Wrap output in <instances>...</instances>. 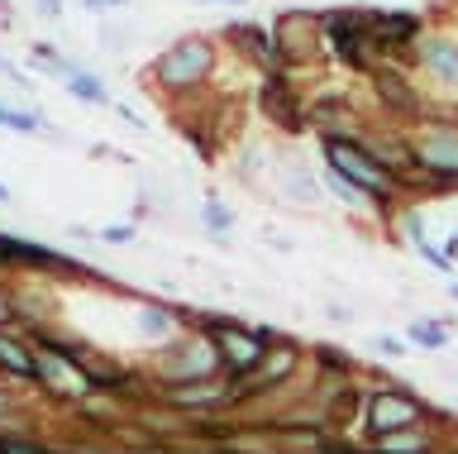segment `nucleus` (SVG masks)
Listing matches in <instances>:
<instances>
[{"mask_svg": "<svg viewBox=\"0 0 458 454\" xmlns=\"http://www.w3.org/2000/svg\"><path fill=\"white\" fill-rule=\"evenodd\" d=\"M325 163L335 167V173H344L349 182H358L372 201H377V210L392 206V196H401V177L392 163H382L377 153H372L368 144H358L353 134H325Z\"/></svg>", "mask_w": 458, "mask_h": 454, "instance_id": "1", "label": "nucleus"}, {"mask_svg": "<svg viewBox=\"0 0 458 454\" xmlns=\"http://www.w3.org/2000/svg\"><path fill=\"white\" fill-rule=\"evenodd\" d=\"M215 44L206 34H186L177 39L163 58L153 63V81H157V91H167V96H182V91H196L200 81H210L215 77Z\"/></svg>", "mask_w": 458, "mask_h": 454, "instance_id": "2", "label": "nucleus"}, {"mask_svg": "<svg viewBox=\"0 0 458 454\" xmlns=\"http://www.w3.org/2000/svg\"><path fill=\"white\" fill-rule=\"evenodd\" d=\"M406 149H411V167H420L435 187H458V124L429 120L425 130L406 139Z\"/></svg>", "mask_w": 458, "mask_h": 454, "instance_id": "3", "label": "nucleus"}, {"mask_svg": "<svg viewBox=\"0 0 458 454\" xmlns=\"http://www.w3.org/2000/svg\"><path fill=\"white\" fill-rule=\"evenodd\" d=\"M200 330L215 339V349H220V364H225V373H229V378H243L249 368H258V359L267 354L272 339H282L277 330H249V325L225 321V316L200 321Z\"/></svg>", "mask_w": 458, "mask_h": 454, "instance_id": "4", "label": "nucleus"}, {"mask_svg": "<svg viewBox=\"0 0 458 454\" xmlns=\"http://www.w3.org/2000/svg\"><path fill=\"white\" fill-rule=\"evenodd\" d=\"M429 416V402L420 392L401 388V382H382V388L363 392V425H368V440L372 435H386V431H401V425H415Z\"/></svg>", "mask_w": 458, "mask_h": 454, "instance_id": "5", "label": "nucleus"}, {"mask_svg": "<svg viewBox=\"0 0 458 454\" xmlns=\"http://www.w3.org/2000/svg\"><path fill=\"white\" fill-rule=\"evenodd\" d=\"M320 30H325V48L335 53L344 67L368 73V63H372L368 10H329V15H320Z\"/></svg>", "mask_w": 458, "mask_h": 454, "instance_id": "6", "label": "nucleus"}, {"mask_svg": "<svg viewBox=\"0 0 458 454\" xmlns=\"http://www.w3.org/2000/svg\"><path fill=\"white\" fill-rule=\"evenodd\" d=\"M272 39L282 48V63H310L315 53L325 48V30L320 15H306V10H282L272 20Z\"/></svg>", "mask_w": 458, "mask_h": 454, "instance_id": "7", "label": "nucleus"}, {"mask_svg": "<svg viewBox=\"0 0 458 454\" xmlns=\"http://www.w3.org/2000/svg\"><path fill=\"white\" fill-rule=\"evenodd\" d=\"M420 34H425V20L415 15V10H372V15H368V39H372V53H382V58L411 53Z\"/></svg>", "mask_w": 458, "mask_h": 454, "instance_id": "8", "label": "nucleus"}, {"mask_svg": "<svg viewBox=\"0 0 458 454\" xmlns=\"http://www.w3.org/2000/svg\"><path fill=\"white\" fill-rule=\"evenodd\" d=\"M0 268H38V273H63V278H91L96 273V268L72 263L63 253L29 244V239H14V235H0Z\"/></svg>", "mask_w": 458, "mask_h": 454, "instance_id": "9", "label": "nucleus"}, {"mask_svg": "<svg viewBox=\"0 0 458 454\" xmlns=\"http://www.w3.org/2000/svg\"><path fill=\"white\" fill-rule=\"evenodd\" d=\"M411 58L420 63V73H429L444 91H458V39L449 34H420L411 48Z\"/></svg>", "mask_w": 458, "mask_h": 454, "instance_id": "10", "label": "nucleus"}, {"mask_svg": "<svg viewBox=\"0 0 458 454\" xmlns=\"http://www.w3.org/2000/svg\"><path fill=\"white\" fill-rule=\"evenodd\" d=\"M167 402L182 407V411H220V407H234L239 402V382H215V378H186V382H167Z\"/></svg>", "mask_w": 458, "mask_h": 454, "instance_id": "11", "label": "nucleus"}, {"mask_svg": "<svg viewBox=\"0 0 458 454\" xmlns=\"http://www.w3.org/2000/svg\"><path fill=\"white\" fill-rule=\"evenodd\" d=\"M215 368H225V364H220V349H215V339H196V345H172L167 364H163V378H167V382L215 378Z\"/></svg>", "mask_w": 458, "mask_h": 454, "instance_id": "12", "label": "nucleus"}, {"mask_svg": "<svg viewBox=\"0 0 458 454\" xmlns=\"http://www.w3.org/2000/svg\"><path fill=\"white\" fill-rule=\"evenodd\" d=\"M258 101H263V116L277 120L286 134H301V130L310 124V120H306V106L296 101V91L286 87L282 73H267V77H263V96H258Z\"/></svg>", "mask_w": 458, "mask_h": 454, "instance_id": "13", "label": "nucleus"}, {"mask_svg": "<svg viewBox=\"0 0 458 454\" xmlns=\"http://www.w3.org/2000/svg\"><path fill=\"white\" fill-rule=\"evenodd\" d=\"M372 454H439L444 445L429 440V425L415 421V425H401V431H386V435H372L368 440Z\"/></svg>", "mask_w": 458, "mask_h": 454, "instance_id": "14", "label": "nucleus"}, {"mask_svg": "<svg viewBox=\"0 0 458 454\" xmlns=\"http://www.w3.org/2000/svg\"><path fill=\"white\" fill-rule=\"evenodd\" d=\"M229 44H239L249 58H258L263 67H272V73H282V48H277V39H272V30H263V24H229L225 30Z\"/></svg>", "mask_w": 458, "mask_h": 454, "instance_id": "15", "label": "nucleus"}, {"mask_svg": "<svg viewBox=\"0 0 458 454\" xmlns=\"http://www.w3.org/2000/svg\"><path fill=\"white\" fill-rule=\"evenodd\" d=\"M372 91H377V101H386L396 116H425L420 91H415L401 73H392V67H377V73H372Z\"/></svg>", "mask_w": 458, "mask_h": 454, "instance_id": "16", "label": "nucleus"}, {"mask_svg": "<svg viewBox=\"0 0 458 454\" xmlns=\"http://www.w3.org/2000/svg\"><path fill=\"white\" fill-rule=\"evenodd\" d=\"M0 373L5 378H29L34 382V349L24 339H14L5 325H0Z\"/></svg>", "mask_w": 458, "mask_h": 454, "instance_id": "17", "label": "nucleus"}, {"mask_svg": "<svg viewBox=\"0 0 458 454\" xmlns=\"http://www.w3.org/2000/svg\"><path fill=\"white\" fill-rule=\"evenodd\" d=\"M67 91L77 96V101H86V106H110V91L100 87V77L96 73H81V67H67Z\"/></svg>", "mask_w": 458, "mask_h": 454, "instance_id": "18", "label": "nucleus"}, {"mask_svg": "<svg viewBox=\"0 0 458 454\" xmlns=\"http://www.w3.org/2000/svg\"><path fill=\"white\" fill-rule=\"evenodd\" d=\"M325 187L335 192V196H339V201L349 206V210H377V201H372V196H368L363 187H358V182H349L344 173H335V167L325 173Z\"/></svg>", "mask_w": 458, "mask_h": 454, "instance_id": "19", "label": "nucleus"}, {"mask_svg": "<svg viewBox=\"0 0 458 454\" xmlns=\"http://www.w3.org/2000/svg\"><path fill=\"white\" fill-rule=\"evenodd\" d=\"M200 225H206L210 235H229V225H234V210H229L220 196H206V201H200Z\"/></svg>", "mask_w": 458, "mask_h": 454, "instance_id": "20", "label": "nucleus"}, {"mask_svg": "<svg viewBox=\"0 0 458 454\" xmlns=\"http://www.w3.org/2000/svg\"><path fill=\"white\" fill-rule=\"evenodd\" d=\"M406 339H411V345H420V349H444V345H449V330L435 325V321H411Z\"/></svg>", "mask_w": 458, "mask_h": 454, "instance_id": "21", "label": "nucleus"}, {"mask_svg": "<svg viewBox=\"0 0 458 454\" xmlns=\"http://www.w3.org/2000/svg\"><path fill=\"white\" fill-rule=\"evenodd\" d=\"M0 130H14V134H38L43 130V120L34 116V110H14L0 101Z\"/></svg>", "mask_w": 458, "mask_h": 454, "instance_id": "22", "label": "nucleus"}, {"mask_svg": "<svg viewBox=\"0 0 458 454\" xmlns=\"http://www.w3.org/2000/svg\"><path fill=\"white\" fill-rule=\"evenodd\" d=\"M0 454H48L38 435H5L0 431Z\"/></svg>", "mask_w": 458, "mask_h": 454, "instance_id": "23", "label": "nucleus"}, {"mask_svg": "<svg viewBox=\"0 0 458 454\" xmlns=\"http://www.w3.org/2000/svg\"><path fill=\"white\" fill-rule=\"evenodd\" d=\"M411 244H415V253H420V259H425V263H435V268H439V273H449V268H454V263H449V253H439V249H435V244H429V239H425V225H415V235H411Z\"/></svg>", "mask_w": 458, "mask_h": 454, "instance_id": "24", "label": "nucleus"}, {"mask_svg": "<svg viewBox=\"0 0 458 454\" xmlns=\"http://www.w3.org/2000/svg\"><path fill=\"white\" fill-rule=\"evenodd\" d=\"M286 192H292V201H301V206H315V201H320V187H315L306 173H286Z\"/></svg>", "mask_w": 458, "mask_h": 454, "instance_id": "25", "label": "nucleus"}, {"mask_svg": "<svg viewBox=\"0 0 458 454\" xmlns=\"http://www.w3.org/2000/svg\"><path fill=\"white\" fill-rule=\"evenodd\" d=\"M139 330H143V335H167V330H172V311L143 306V311H139Z\"/></svg>", "mask_w": 458, "mask_h": 454, "instance_id": "26", "label": "nucleus"}, {"mask_svg": "<svg viewBox=\"0 0 458 454\" xmlns=\"http://www.w3.org/2000/svg\"><path fill=\"white\" fill-rule=\"evenodd\" d=\"M124 5H129V0H81V10H91V15H100V20H106V15H120Z\"/></svg>", "mask_w": 458, "mask_h": 454, "instance_id": "27", "label": "nucleus"}, {"mask_svg": "<svg viewBox=\"0 0 458 454\" xmlns=\"http://www.w3.org/2000/svg\"><path fill=\"white\" fill-rule=\"evenodd\" d=\"M96 239H106V244H129V239H134V225H106Z\"/></svg>", "mask_w": 458, "mask_h": 454, "instance_id": "28", "label": "nucleus"}, {"mask_svg": "<svg viewBox=\"0 0 458 454\" xmlns=\"http://www.w3.org/2000/svg\"><path fill=\"white\" fill-rule=\"evenodd\" d=\"M377 349H382V359H401V354H411L406 339H396V335H377Z\"/></svg>", "mask_w": 458, "mask_h": 454, "instance_id": "29", "label": "nucleus"}, {"mask_svg": "<svg viewBox=\"0 0 458 454\" xmlns=\"http://www.w3.org/2000/svg\"><path fill=\"white\" fill-rule=\"evenodd\" d=\"M63 5H67V0H34V10L43 20H57V15H63Z\"/></svg>", "mask_w": 458, "mask_h": 454, "instance_id": "30", "label": "nucleus"}, {"mask_svg": "<svg viewBox=\"0 0 458 454\" xmlns=\"http://www.w3.org/2000/svg\"><path fill=\"white\" fill-rule=\"evenodd\" d=\"M14 321V302H10V292H0V325H10Z\"/></svg>", "mask_w": 458, "mask_h": 454, "instance_id": "31", "label": "nucleus"}, {"mask_svg": "<svg viewBox=\"0 0 458 454\" xmlns=\"http://www.w3.org/2000/svg\"><path fill=\"white\" fill-rule=\"evenodd\" d=\"M196 5H249V0H196Z\"/></svg>", "mask_w": 458, "mask_h": 454, "instance_id": "32", "label": "nucleus"}, {"mask_svg": "<svg viewBox=\"0 0 458 454\" xmlns=\"http://www.w3.org/2000/svg\"><path fill=\"white\" fill-rule=\"evenodd\" d=\"M10 201H14V192L5 187V182H0V206H10Z\"/></svg>", "mask_w": 458, "mask_h": 454, "instance_id": "33", "label": "nucleus"}, {"mask_svg": "<svg viewBox=\"0 0 458 454\" xmlns=\"http://www.w3.org/2000/svg\"><path fill=\"white\" fill-rule=\"evenodd\" d=\"M449 244H454V249H458V230H454V239H449Z\"/></svg>", "mask_w": 458, "mask_h": 454, "instance_id": "34", "label": "nucleus"}, {"mask_svg": "<svg viewBox=\"0 0 458 454\" xmlns=\"http://www.w3.org/2000/svg\"><path fill=\"white\" fill-rule=\"evenodd\" d=\"M449 292H454V296H458V282H454V287H449Z\"/></svg>", "mask_w": 458, "mask_h": 454, "instance_id": "35", "label": "nucleus"}]
</instances>
